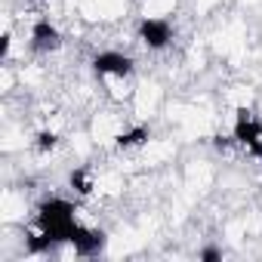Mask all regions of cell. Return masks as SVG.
Wrapping results in <instances>:
<instances>
[{
	"label": "cell",
	"instance_id": "1",
	"mask_svg": "<svg viewBox=\"0 0 262 262\" xmlns=\"http://www.w3.org/2000/svg\"><path fill=\"white\" fill-rule=\"evenodd\" d=\"M77 207L65 198H47L40 207H37V228L47 231L56 247L59 244H71L74 231H77Z\"/></svg>",
	"mask_w": 262,
	"mask_h": 262
},
{
	"label": "cell",
	"instance_id": "2",
	"mask_svg": "<svg viewBox=\"0 0 262 262\" xmlns=\"http://www.w3.org/2000/svg\"><path fill=\"white\" fill-rule=\"evenodd\" d=\"M231 136H234L237 145H244V148H247L253 158H259V164H262V120H259L250 108H237Z\"/></svg>",
	"mask_w": 262,
	"mask_h": 262
},
{
	"label": "cell",
	"instance_id": "3",
	"mask_svg": "<svg viewBox=\"0 0 262 262\" xmlns=\"http://www.w3.org/2000/svg\"><path fill=\"white\" fill-rule=\"evenodd\" d=\"M139 40H142L148 50H164V47H170V40H173V25H170V19H164V16H145V19L139 22Z\"/></svg>",
	"mask_w": 262,
	"mask_h": 262
},
{
	"label": "cell",
	"instance_id": "4",
	"mask_svg": "<svg viewBox=\"0 0 262 262\" xmlns=\"http://www.w3.org/2000/svg\"><path fill=\"white\" fill-rule=\"evenodd\" d=\"M93 71L99 77H129L133 74V59L126 53H117V50H105V53H96L93 56Z\"/></svg>",
	"mask_w": 262,
	"mask_h": 262
},
{
	"label": "cell",
	"instance_id": "5",
	"mask_svg": "<svg viewBox=\"0 0 262 262\" xmlns=\"http://www.w3.org/2000/svg\"><path fill=\"white\" fill-rule=\"evenodd\" d=\"M105 244H108V234L102 231V228H86V225H77V231H74V237H71V247H74V253L77 256H96V253H102L105 250Z\"/></svg>",
	"mask_w": 262,
	"mask_h": 262
},
{
	"label": "cell",
	"instance_id": "6",
	"mask_svg": "<svg viewBox=\"0 0 262 262\" xmlns=\"http://www.w3.org/2000/svg\"><path fill=\"white\" fill-rule=\"evenodd\" d=\"M62 47V34L50 19H37L31 25V50L34 53H56Z\"/></svg>",
	"mask_w": 262,
	"mask_h": 262
},
{
	"label": "cell",
	"instance_id": "7",
	"mask_svg": "<svg viewBox=\"0 0 262 262\" xmlns=\"http://www.w3.org/2000/svg\"><path fill=\"white\" fill-rule=\"evenodd\" d=\"M151 139V129L148 126H133V129H123V133L117 136V145L120 148H139Z\"/></svg>",
	"mask_w": 262,
	"mask_h": 262
},
{
	"label": "cell",
	"instance_id": "8",
	"mask_svg": "<svg viewBox=\"0 0 262 262\" xmlns=\"http://www.w3.org/2000/svg\"><path fill=\"white\" fill-rule=\"evenodd\" d=\"M68 182H71V188H74L80 198H90V194H93V188H96V182H93L90 170H83V167H80V170H74Z\"/></svg>",
	"mask_w": 262,
	"mask_h": 262
},
{
	"label": "cell",
	"instance_id": "9",
	"mask_svg": "<svg viewBox=\"0 0 262 262\" xmlns=\"http://www.w3.org/2000/svg\"><path fill=\"white\" fill-rule=\"evenodd\" d=\"M59 145V136L53 133V129H40V133L34 136V148L40 151V155H47V151H53Z\"/></svg>",
	"mask_w": 262,
	"mask_h": 262
},
{
	"label": "cell",
	"instance_id": "10",
	"mask_svg": "<svg viewBox=\"0 0 262 262\" xmlns=\"http://www.w3.org/2000/svg\"><path fill=\"white\" fill-rule=\"evenodd\" d=\"M198 259H201V262H219V259H222V250H219V247H204V250L198 253Z\"/></svg>",
	"mask_w": 262,
	"mask_h": 262
},
{
	"label": "cell",
	"instance_id": "11",
	"mask_svg": "<svg viewBox=\"0 0 262 262\" xmlns=\"http://www.w3.org/2000/svg\"><path fill=\"white\" fill-rule=\"evenodd\" d=\"M213 145H216L219 151H228V148L237 145V142H234V136H213Z\"/></svg>",
	"mask_w": 262,
	"mask_h": 262
},
{
	"label": "cell",
	"instance_id": "12",
	"mask_svg": "<svg viewBox=\"0 0 262 262\" xmlns=\"http://www.w3.org/2000/svg\"><path fill=\"white\" fill-rule=\"evenodd\" d=\"M10 53V34H4V43H0V56Z\"/></svg>",
	"mask_w": 262,
	"mask_h": 262
}]
</instances>
